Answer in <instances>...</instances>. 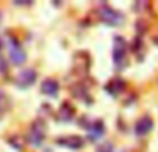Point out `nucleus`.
Wrapping results in <instances>:
<instances>
[{
  "mask_svg": "<svg viewBox=\"0 0 158 152\" xmlns=\"http://www.w3.org/2000/svg\"><path fill=\"white\" fill-rule=\"evenodd\" d=\"M98 17L104 24L110 25V26H118L122 24L123 21V15L122 13H119L118 10L110 7V6H103L98 10Z\"/></svg>",
  "mask_w": 158,
  "mask_h": 152,
  "instance_id": "1",
  "label": "nucleus"
},
{
  "mask_svg": "<svg viewBox=\"0 0 158 152\" xmlns=\"http://www.w3.org/2000/svg\"><path fill=\"white\" fill-rule=\"evenodd\" d=\"M114 62L118 69H123L128 65L126 61V42L122 38L117 36L114 39Z\"/></svg>",
  "mask_w": 158,
  "mask_h": 152,
  "instance_id": "2",
  "label": "nucleus"
},
{
  "mask_svg": "<svg viewBox=\"0 0 158 152\" xmlns=\"http://www.w3.org/2000/svg\"><path fill=\"white\" fill-rule=\"evenodd\" d=\"M8 53H10V60L14 65H22L27 61V54L24 49L19 46L18 40L14 38H8Z\"/></svg>",
  "mask_w": 158,
  "mask_h": 152,
  "instance_id": "3",
  "label": "nucleus"
},
{
  "mask_svg": "<svg viewBox=\"0 0 158 152\" xmlns=\"http://www.w3.org/2000/svg\"><path fill=\"white\" fill-rule=\"evenodd\" d=\"M44 140V125L42 122H35L28 134V141L33 147H40Z\"/></svg>",
  "mask_w": 158,
  "mask_h": 152,
  "instance_id": "4",
  "label": "nucleus"
},
{
  "mask_svg": "<svg viewBox=\"0 0 158 152\" xmlns=\"http://www.w3.org/2000/svg\"><path fill=\"white\" fill-rule=\"evenodd\" d=\"M36 71L32 68L24 69L22 72H19V75L17 76V86L21 87V89H25V87H29L31 84L35 83L36 80Z\"/></svg>",
  "mask_w": 158,
  "mask_h": 152,
  "instance_id": "5",
  "label": "nucleus"
},
{
  "mask_svg": "<svg viewBox=\"0 0 158 152\" xmlns=\"http://www.w3.org/2000/svg\"><path fill=\"white\" fill-rule=\"evenodd\" d=\"M153 126H154V123H153L151 116L144 115V116L140 118V119L136 122V125H135V133H136L137 136L143 137L153 130Z\"/></svg>",
  "mask_w": 158,
  "mask_h": 152,
  "instance_id": "6",
  "label": "nucleus"
},
{
  "mask_svg": "<svg viewBox=\"0 0 158 152\" xmlns=\"http://www.w3.org/2000/svg\"><path fill=\"white\" fill-rule=\"evenodd\" d=\"M106 131V126L101 120H96V122H92V125L87 129V137H89L90 141H97L98 138H101Z\"/></svg>",
  "mask_w": 158,
  "mask_h": 152,
  "instance_id": "7",
  "label": "nucleus"
},
{
  "mask_svg": "<svg viewBox=\"0 0 158 152\" xmlns=\"http://www.w3.org/2000/svg\"><path fill=\"white\" fill-rule=\"evenodd\" d=\"M57 144H60L61 147L71 148V150H79V148L83 147V140L79 136H68V137L58 138Z\"/></svg>",
  "mask_w": 158,
  "mask_h": 152,
  "instance_id": "8",
  "label": "nucleus"
},
{
  "mask_svg": "<svg viewBox=\"0 0 158 152\" xmlns=\"http://www.w3.org/2000/svg\"><path fill=\"white\" fill-rule=\"evenodd\" d=\"M75 69L79 72H87L90 68V58L86 53H78L74 58Z\"/></svg>",
  "mask_w": 158,
  "mask_h": 152,
  "instance_id": "9",
  "label": "nucleus"
},
{
  "mask_svg": "<svg viewBox=\"0 0 158 152\" xmlns=\"http://www.w3.org/2000/svg\"><path fill=\"white\" fill-rule=\"evenodd\" d=\"M125 86H126L125 82H123L121 78H114V79H111V80L107 83L106 90L111 95H118V94H121V93L125 90Z\"/></svg>",
  "mask_w": 158,
  "mask_h": 152,
  "instance_id": "10",
  "label": "nucleus"
},
{
  "mask_svg": "<svg viewBox=\"0 0 158 152\" xmlns=\"http://www.w3.org/2000/svg\"><path fill=\"white\" fill-rule=\"evenodd\" d=\"M40 89H42V93H43V94L49 95V97H56V95L58 94L60 86H58V83L54 80V79H46V80L42 83Z\"/></svg>",
  "mask_w": 158,
  "mask_h": 152,
  "instance_id": "11",
  "label": "nucleus"
},
{
  "mask_svg": "<svg viewBox=\"0 0 158 152\" xmlns=\"http://www.w3.org/2000/svg\"><path fill=\"white\" fill-rule=\"evenodd\" d=\"M74 114H75L74 106L69 102H64L58 109V119L63 120V122H68V120H71L74 118Z\"/></svg>",
  "mask_w": 158,
  "mask_h": 152,
  "instance_id": "12",
  "label": "nucleus"
},
{
  "mask_svg": "<svg viewBox=\"0 0 158 152\" xmlns=\"http://www.w3.org/2000/svg\"><path fill=\"white\" fill-rule=\"evenodd\" d=\"M72 93L77 98H81V100H87V102H90V95L89 91L86 90V87L82 86V84H75L72 87Z\"/></svg>",
  "mask_w": 158,
  "mask_h": 152,
  "instance_id": "13",
  "label": "nucleus"
},
{
  "mask_svg": "<svg viewBox=\"0 0 158 152\" xmlns=\"http://www.w3.org/2000/svg\"><path fill=\"white\" fill-rule=\"evenodd\" d=\"M7 104H8V102H7V97H6L4 91L0 89V112H2L3 109L7 108Z\"/></svg>",
  "mask_w": 158,
  "mask_h": 152,
  "instance_id": "14",
  "label": "nucleus"
},
{
  "mask_svg": "<svg viewBox=\"0 0 158 152\" xmlns=\"http://www.w3.org/2000/svg\"><path fill=\"white\" fill-rule=\"evenodd\" d=\"M8 142L13 144V147L17 148V150H22V140L19 137H18V141H15V137H13L11 140H8Z\"/></svg>",
  "mask_w": 158,
  "mask_h": 152,
  "instance_id": "15",
  "label": "nucleus"
},
{
  "mask_svg": "<svg viewBox=\"0 0 158 152\" xmlns=\"http://www.w3.org/2000/svg\"><path fill=\"white\" fill-rule=\"evenodd\" d=\"M97 152H112V145L110 144V142H106V144H103V145L98 147Z\"/></svg>",
  "mask_w": 158,
  "mask_h": 152,
  "instance_id": "16",
  "label": "nucleus"
},
{
  "mask_svg": "<svg viewBox=\"0 0 158 152\" xmlns=\"http://www.w3.org/2000/svg\"><path fill=\"white\" fill-rule=\"evenodd\" d=\"M6 71V61L4 58L0 55V72H4Z\"/></svg>",
  "mask_w": 158,
  "mask_h": 152,
  "instance_id": "17",
  "label": "nucleus"
},
{
  "mask_svg": "<svg viewBox=\"0 0 158 152\" xmlns=\"http://www.w3.org/2000/svg\"><path fill=\"white\" fill-rule=\"evenodd\" d=\"M0 49H2V42H0Z\"/></svg>",
  "mask_w": 158,
  "mask_h": 152,
  "instance_id": "18",
  "label": "nucleus"
},
{
  "mask_svg": "<svg viewBox=\"0 0 158 152\" xmlns=\"http://www.w3.org/2000/svg\"><path fill=\"white\" fill-rule=\"evenodd\" d=\"M0 18H2V14H0Z\"/></svg>",
  "mask_w": 158,
  "mask_h": 152,
  "instance_id": "19",
  "label": "nucleus"
}]
</instances>
